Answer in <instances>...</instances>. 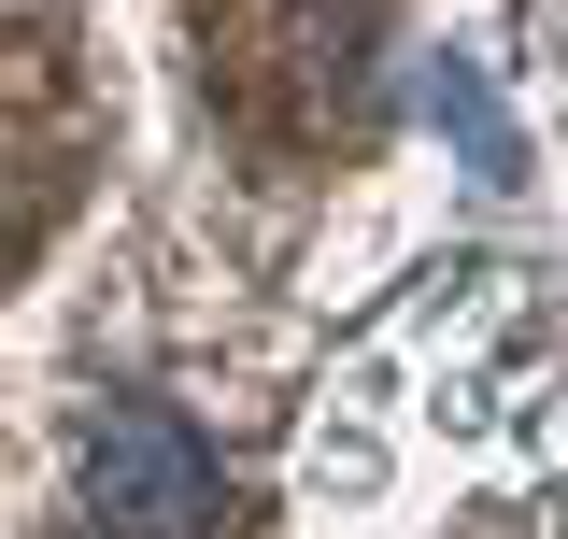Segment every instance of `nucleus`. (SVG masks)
<instances>
[{"label":"nucleus","instance_id":"f257e3e1","mask_svg":"<svg viewBox=\"0 0 568 539\" xmlns=\"http://www.w3.org/2000/svg\"><path fill=\"white\" fill-rule=\"evenodd\" d=\"M85 511H100L114 539H200L213 526V455L156 398H114L100 426H85Z\"/></svg>","mask_w":568,"mask_h":539}]
</instances>
